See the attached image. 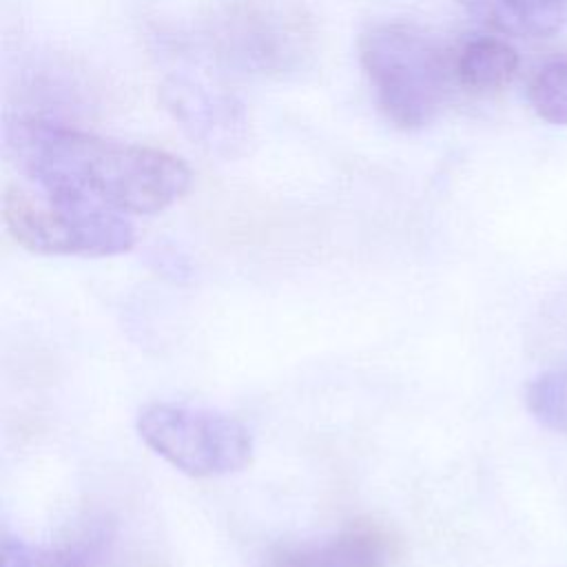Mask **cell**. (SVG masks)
<instances>
[{"label":"cell","instance_id":"6da1fadb","mask_svg":"<svg viewBox=\"0 0 567 567\" xmlns=\"http://www.w3.org/2000/svg\"><path fill=\"white\" fill-rule=\"evenodd\" d=\"M4 146L40 193L126 217L173 206L193 179L173 153L104 140L33 115L7 122Z\"/></svg>","mask_w":567,"mask_h":567},{"label":"cell","instance_id":"7a4b0ae2","mask_svg":"<svg viewBox=\"0 0 567 567\" xmlns=\"http://www.w3.org/2000/svg\"><path fill=\"white\" fill-rule=\"evenodd\" d=\"M359 62L381 113L401 131L434 122L456 82L454 55L434 35L405 22L363 31Z\"/></svg>","mask_w":567,"mask_h":567},{"label":"cell","instance_id":"3957f363","mask_svg":"<svg viewBox=\"0 0 567 567\" xmlns=\"http://www.w3.org/2000/svg\"><path fill=\"white\" fill-rule=\"evenodd\" d=\"M215 60L259 78L299 75L315 55V29L292 0H235L213 22Z\"/></svg>","mask_w":567,"mask_h":567},{"label":"cell","instance_id":"277c9868","mask_svg":"<svg viewBox=\"0 0 567 567\" xmlns=\"http://www.w3.org/2000/svg\"><path fill=\"white\" fill-rule=\"evenodd\" d=\"M135 430L157 456L195 478L235 474L252 461L250 430L221 410L151 401L140 408Z\"/></svg>","mask_w":567,"mask_h":567},{"label":"cell","instance_id":"5b68a950","mask_svg":"<svg viewBox=\"0 0 567 567\" xmlns=\"http://www.w3.org/2000/svg\"><path fill=\"white\" fill-rule=\"evenodd\" d=\"M2 219L24 250L64 257H113L128 252L137 233L126 215L53 199L22 186L2 195Z\"/></svg>","mask_w":567,"mask_h":567},{"label":"cell","instance_id":"8992f818","mask_svg":"<svg viewBox=\"0 0 567 567\" xmlns=\"http://www.w3.org/2000/svg\"><path fill=\"white\" fill-rule=\"evenodd\" d=\"M162 102L182 131L202 148L235 155L248 140L241 100L224 82L213 60L179 53L162 78Z\"/></svg>","mask_w":567,"mask_h":567},{"label":"cell","instance_id":"52a82bcc","mask_svg":"<svg viewBox=\"0 0 567 567\" xmlns=\"http://www.w3.org/2000/svg\"><path fill=\"white\" fill-rule=\"evenodd\" d=\"M396 540L372 520H357L321 540L279 545L268 551L266 567H390Z\"/></svg>","mask_w":567,"mask_h":567},{"label":"cell","instance_id":"ba28073f","mask_svg":"<svg viewBox=\"0 0 567 567\" xmlns=\"http://www.w3.org/2000/svg\"><path fill=\"white\" fill-rule=\"evenodd\" d=\"M481 24L520 38H551L567 24V0H458Z\"/></svg>","mask_w":567,"mask_h":567},{"label":"cell","instance_id":"9c48e42d","mask_svg":"<svg viewBox=\"0 0 567 567\" xmlns=\"http://www.w3.org/2000/svg\"><path fill=\"white\" fill-rule=\"evenodd\" d=\"M518 71L516 49L494 35L467 40L454 53L456 84L472 93H494L512 82Z\"/></svg>","mask_w":567,"mask_h":567},{"label":"cell","instance_id":"30bf717a","mask_svg":"<svg viewBox=\"0 0 567 567\" xmlns=\"http://www.w3.org/2000/svg\"><path fill=\"white\" fill-rule=\"evenodd\" d=\"M525 403L540 425L567 432V359L529 381Z\"/></svg>","mask_w":567,"mask_h":567},{"label":"cell","instance_id":"8fae6325","mask_svg":"<svg viewBox=\"0 0 567 567\" xmlns=\"http://www.w3.org/2000/svg\"><path fill=\"white\" fill-rule=\"evenodd\" d=\"M91 558L84 547H58L24 540L13 534H2L0 567H89Z\"/></svg>","mask_w":567,"mask_h":567},{"label":"cell","instance_id":"7c38bea8","mask_svg":"<svg viewBox=\"0 0 567 567\" xmlns=\"http://www.w3.org/2000/svg\"><path fill=\"white\" fill-rule=\"evenodd\" d=\"M527 93L529 104L540 120L567 126V60H551L540 66L534 73Z\"/></svg>","mask_w":567,"mask_h":567}]
</instances>
